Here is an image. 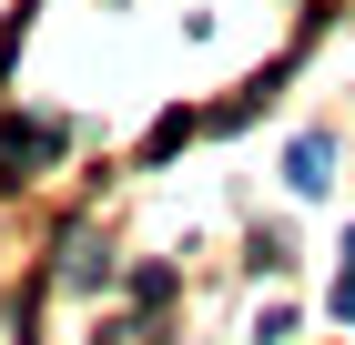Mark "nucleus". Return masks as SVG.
I'll list each match as a JSON object with an SVG mask.
<instances>
[{
    "mask_svg": "<svg viewBox=\"0 0 355 345\" xmlns=\"http://www.w3.org/2000/svg\"><path fill=\"white\" fill-rule=\"evenodd\" d=\"M335 315H345V325H355V264H345V285H335Z\"/></svg>",
    "mask_w": 355,
    "mask_h": 345,
    "instance_id": "obj_3",
    "label": "nucleus"
},
{
    "mask_svg": "<svg viewBox=\"0 0 355 345\" xmlns=\"http://www.w3.org/2000/svg\"><path fill=\"white\" fill-rule=\"evenodd\" d=\"M284 183H295V193H325V183H335V142H325V133H304L295 153H284Z\"/></svg>",
    "mask_w": 355,
    "mask_h": 345,
    "instance_id": "obj_2",
    "label": "nucleus"
},
{
    "mask_svg": "<svg viewBox=\"0 0 355 345\" xmlns=\"http://www.w3.org/2000/svg\"><path fill=\"white\" fill-rule=\"evenodd\" d=\"M61 153V122H0V173H10V183H21L31 162H51Z\"/></svg>",
    "mask_w": 355,
    "mask_h": 345,
    "instance_id": "obj_1",
    "label": "nucleus"
},
{
    "mask_svg": "<svg viewBox=\"0 0 355 345\" xmlns=\"http://www.w3.org/2000/svg\"><path fill=\"white\" fill-rule=\"evenodd\" d=\"M345 264H355V234H345Z\"/></svg>",
    "mask_w": 355,
    "mask_h": 345,
    "instance_id": "obj_4",
    "label": "nucleus"
}]
</instances>
